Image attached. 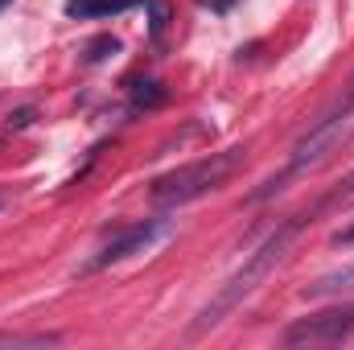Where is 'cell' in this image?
Segmentation results:
<instances>
[{"label":"cell","mask_w":354,"mask_h":350,"mask_svg":"<svg viewBox=\"0 0 354 350\" xmlns=\"http://www.w3.org/2000/svg\"><path fill=\"white\" fill-rule=\"evenodd\" d=\"M305 223H309V214H297V219L280 223V227L268 235L264 243H260V248H256V252L243 260V268L227 276V284H223V288L210 297V305L198 313V322L189 326V334H194V338H202V334H206V330H214V326H218V322H223L231 309H239V305H243V301H248V297H252L260 284H264L268 276H272V268L288 256V248H292V239L305 231Z\"/></svg>","instance_id":"1"},{"label":"cell","mask_w":354,"mask_h":350,"mask_svg":"<svg viewBox=\"0 0 354 350\" xmlns=\"http://www.w3.org/2000/svg\"><path fill=\"white\" fill-rule=\"evenodd\" d=\"M351 128H354V91L330 111V116H322L297 145H292V157H288V169L284 174H276L272 181H264L256 194H252V202H264V198H272V194H280L288 181L297 174H305V169H313V165H322L346 136H351Z\"/></svg>","instance_id":"2"},{"label":"cell","mask_w":354,"mask_h":350,"mask_svg":"<svg viewBox=\"0 0 354 350\" xmlns=\"http://www.w3.org/2000/svg\"><path fill=\"white\" fill-rule=\"evenodd\" d=\"M239 161H243V149H227V153H210V157H202L194 165H181V169L153 181V202L157 206H185V202L218 190L227 177L235 174Z\"/></svg>","instance_id":"3"},{"label":"cell","mask_w":354,"mask_h":350,"mask_svg":"<svg viewBox=\"0 0 354 350\" xmlns=\"http://www.w3.org/2000/svg\"><path fill=\"white\" fill-rule=\"evenodd\" d=\"M354 334V305H330L322 313H309V317H297L288 330H284V347H330V342H342Z\"/></svg>","instance_id":"4"},{"label":"cell","mask_w":354,"mask_h":350,"mask_svg":"<svg viewBox=\"0 0 354 350\" xmlns=\"http://www.w3.org/2000/svg\"><path fill=\"white\" fill-rule=\"evenodd\" d=\"M157 235H165V223L161 219H145V223H136V227H128L120 239H111L95 260L87 264V272H99V268H111V264L128 260V256H136V252H145Z\"/></svg>","instance_id":"5"},{"label":"cell","mask_w":354,"mask_h":350,"mask_svg":"<svg viewBox=\"0 0 354 350\" xmlns=\"http://www.w3.org/2000/svg\"><path fill=\"white\" fill-rule=\"evenodd\" d=\"M351 288H354V264H342V268H334V272L317 276L313 284H305V293H301V297L317 301V297H338V293H351Z\"/></svg>","instance_id":"6"},{"label":"cell","mask_w":354,"mask_h":350,"mask_svg":"<svg viewBox=\"0 0 354 350\" xmlns=\"http://www.w3.org/2000/svg\"><path fill=\"white\" fill-rule=\"evenodd\" d=\"M136 0H66V17L75 21H99V17H120Z\"/></svg>","instance_id":"7"},{"label":"cell","mask_w":354,"mask_h":350,"mask_svg":"<svg viewBox=\"0 0 354 350\" xmlns=\"http://www.w3.org/2000/svg\"><path fill=\"white\" fill-rule=\"evenodd\" d=\"M128 95H132V107H136V111H157V107H165V99H169V91L161 87L157 79H136V83L128 87Z\"/></svg>","instance_id":"8"},{"label":"cell","mask_w":354,"mask_h":350,"mask_svg":"<svg viewBox=\"0 0 354 350\" xmlns=\"http://www.w3.org/2000/svg\"><path fill=\"white\" fill-rule=\"evenodd\" d=\"M111 54H120V42H115L111 33H103V37H91L87 50H83V58H87L91 66H95V62H103V58H111Z\"/></svg>","instance_id":"9"},{"label":"cell","mask_w":354,"mask_h":350,"mask_svg":"<svg viewBox=\"0 0 354 350\" xmlns=\"http://www.w3.org/2000/svg\"><path fill=\"white\" fill-rule=\"evenodd\" d=\"M145 8H149V33L161 42V37H165V25H169V17H174V12H169V4H165V0H145Z\"/></svg>","instance_id":"10"},{"label":"cell","mask_w":354,"mask_h":350,"mask_svg":"<svg viewBox=\"0 0 354 350\" xmlns=\"http://www.w3.org/2000/svg\"><path fill=\"white\" fill-rule=\"evenodd\" d=\"M58 334H0V347H54Z\"/></svg>","instance_id":"11"},{"label":"cell","mask_w":354,"mask_h":350,"mask_svg":"<svg viewBox=\"0 0 354 350\" xmlns=\"http://www.w3.org/2000/svg\"><path fill=\"white\" fill-rule=\"evenodd\" d=\"M33 116H37L33 107H17V111L8 116V128H12V132H21V128H29V124H33Z\"/></svg>","instance_id":"12"},{"label":"cell","mask_w":354,"mask_h":350,"mask_svg":"<svg viewBox=\"0 0 354 350\" xmlns=\"http://www.w3.org/2000/svg\"><path fill=\"white\" fill-rule=\"evenodd\" d=\"M198 4H202V8H210V12H227L235 0H198Z\"/></svg>","instance_id":"13"},{"label":"cell","mask_w":354,"mask_h":350,"mask_svg":"<svg viewBox=\"0 0 354 350\" xmlns=\"http://www.w3.org/2000/svg\"><path fill=\"white\" fill-rule=\"evenodd\" d=\"M4 4H12V0H0V8H4Z\"/></svg>","instance_id":"14"},{"label":"cell","mask_w":354,"mask_h":350,"mask_svg":"<svg viewBox=\"0 0 354 350\" xmlns=\"http://www.w3.org/2000/svg\"><path fill=\"white\" fill-rule=\"evenodd\" d=\"M0 206H4V194H0Z\"/></svg>","instance_id":"15"}]
</instances>
